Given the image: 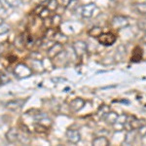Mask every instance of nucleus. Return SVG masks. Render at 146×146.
Segmentation results:
<instances>
[{
  "mask_svg": "<svg viewBox=\"0 0 146 146\" xmlns=\"http://www.w3.org/2000/svg\"><path fill=\"white\" fill-rule=\"evenodd\" d=\"M62 51H63L62 44L55 42V43L48 49V51H47V56H48L49 60H54V58H55L56 56L60 55Z\"/></svg>",
  "mask_w": 146,
  "mask_h": 146,
  "instance_id": "2",
  "label": "nucleus"
},
{
  "mask_svg": "<svg viewBox=\"0 0 146 146\" xmlns=\"http://www.w3.org/2000/svg\"><path fill=\"white\" fill-rule=\"evenodd\" d=\"M49 15H50V11L48 10L47 8H43V10L39 13V17L42 18V19H46L49 17Z\"/></svg>",
  "mask_w": 146,
  "mask_h": 146,
  "instance_id": "22",
  "label": "nucleus"
},
{
  "mask_svg": "<svg viewBox=\"0 0 146 146\" xmlns=\"http://www.w3.org/2000/svg\"><path fill=\"white\" fill-rule=\"evenodd\" d=\"M10 29H11V27L9 25H7L5 23H0V35L7 33V32L10 31Z\"/></svg>",
  "mask_w": 146,
  "mask_h": 146,
  "instance_id": "21",
  "label": "nucleus"
},
{
  "mask_svg": "<svg viewBox=\"0 0 146 146\" xmlns=\"http://www.w3.org/2000/svg\"><path fill=\"white\" fill-rule=\"evenodd\" d=\"M25 103V100L22 98H16V100H12L6 103V108L11 111H18L23 106Z\"/></svg>",
  "mask_w": 146,
  "mask_h": 146,
  "instance_id": "6",
  "label": "nucleus"
},
{
  "mask_svg": "<svg viewBox=\"0 0 146 146\" xmlns=\"http://www.w3.org/2000/svg\"><path fill=\"white\" fill-rule=\"evenodd\" d=\"M127 118L128 117L126 116V115H118V118H117V121L116 122H118V123H122V124H125L126 123V121H127Z\"/></svg>",
  "mask_w": 146,
  "mask_h": 146,
  "instance_id": "25",
  "label": "nucleus"
},
{
  "mask_svg": "<svg viewBox=\"0 0 146 146\" xmlns=\"http://www.w3.org/2000/svg\"><path fill=\"white\" fill-rule=\"evenodd\" d=\"M1 83H2V80H1V77H0V85H1Z\"/></svg>",
  "mask_w": 146,
  "mask_h": 146,
  "instance_id": "31",
  "label": "nucleus"
},
{
  "mask_svg": "<svg viewBox=\"0 0 146 146\" xmlns=\"http://www.w3.org/2000/svg\"><path fill=\"white\" fill-rule=\"evenodd\" d=\"M14 74L19 79L27 78V77H29L32 74V69L29 66H27V64L20 63L14 69Z\"/></svg>",
  "mask_w": 146,
  "mask_h": 146,
  "instance_id": "1",
  "label": "nucleus"
},
{
  "mask_svg": "<svg viewBox=\"0 0 146 146\" xmlns=\"http://www.w3.org/2000/svg\"><path fill=\"white\" fill-rule=\"evenodd\" d=\"M46 8L48 9V10L50 11V12L56 11V9L58 8V0H49Z\"/></svg>",
  "mask_w": 146,
  "mask_h": 146,
  "instance_id": "18",
  "label": "nucleus"
},
{
  "mask_svg": "<svg viewBox=\"0 0 146 146\" xmlns=\"http://www.w3.org/2000/svg\"><path fill=\"white\" fill-rule=\"evenodd\" d=\"M98 42L102 45L110 46L116 41V36L112 33H101L100 36L98 37Z\"/></svg>",
  "mask_w": 146,
  "mask_h": 146,
  "instance_id": "5",
  "label": "nucleus"
},
{
  "mask_svg": "<svg viewBox=\"0 0 146 146\" xmlns=\"http://www.w3.org/2000/svg\"><path fill=\"white\" fill-rule=\"evenodd\" d=\"M112 1H115V0H112Z\"/></svg>",
  "mask_w": 146,
  "mask_h": 146,
  "instance_id": "33",
  "label": "nucleus"
},
{
  "mask_svg": "<svg viewBox=\"0 0 146 146\" xmlns=\"http://www.w3.org/2000/svg\"><path fill=\"white\" fill-rule=\"evenodd\" d=\"M141 58H142V50H141V48H139V47H136L133 53L131 60L133 62H138V60H141Z\"/></svg>",
  "mask_w": 146,
  "mask_h": 146,
  "instance_id": "14",
  "label": "nucleus"
},
{
  "mask_svg": "<svg viewBox=\"0 0 146 146\" xmlns=\"http://www.w3.org/2000/svg\"><path fill=\"white\" fill-rule=\"evenodd\" d=\"M84 105H85V100L83 98H74V100L70 102L69 108L73 112H78L84 107Z\"/></svg>",
  "mask_w": 146,
  "mask_h": 146,
  "instance_id": "10",
  "label": "nucleus"
},
{
  "mask_svg": "<svg viewBox=\"0 0 146 146\" xmlns=\"http://www.w3.org/2000/svg\"><path fill=\"white\" fill-rule=\"evenodd\" d=\"M138 27L140 29L146 30V19H142V20L138 21Z\"/></svg>",
  "mask_w": 146,
  "mask_h": 146,
  "instance_id": "24",
  "label": "nucleus"
},
{
  "mask_svg": "<svg viewBox=\"0 0 146 146\" xmlns=\"http://www.w3.org/2000/svg\"><path fill=\"white\" fill-rule=\"evenodd\" d=\"M53 39L55 42L60 43V44H62V45L68 41V37L66 35L62 34V32H55V34H54V36H53Z\"/></svg>",
  "mask_w": 146,
  "mask_h": 146,
  "instance_id": "11",
  "label": "nucleus"
},
{
  "mask_svg": "<svg viewBox=\"0 0 146 146\" xmlns=\"http://www.w3.org/2000/svg\"><path fill=\"white\" fill-rule=\"evenodd\" d=\"M71 1V0H62V2H63V4H64L65 6H67V4L69 3V2Z\"/></svg>",
  "mask_w": 146,
  "mask_h": 146,
  "instance_id": "29",
  "label": "nucleus"
},
{
  "mask_svg": "<svg viewBox=\"0 0 146 146\" xmlns=\"http://www.w3.org/2000/svg\"><path fill=\"white\" fill-rule=\"evenodd\" d=\"M135 11L141 15H146V4L145 3H136L133 5Z\"/></svg>",
  "mask_w": 146,
  "mask_h": 146,
  "instance_id": "19",
  "label": "nucleus"
},
{
  "mask_svg": "<svg viewBox=\"0 0 146 146\" xmlns=\"http://www.w3.org/2000/svg\"><path fill=\"white\" fill-rule=\"evenodd\" d=\"M138 129H139V135L141 136H144L146 135V125H143V126H141Z\"/></svg>",
  "mask_w": 146,
  "mask_h": 146,
  "instance_id": "26",
  "label": "nucleus"
},
{
  "mask_svg": "<svg viewBox=\"0 0 146 146\" xmlns=\"http://www.w3.org/2000/svg\"><path fill=\"white\" fill-rule=\"evenodd\" d=\"M101 33H102V30L98 27H95L91 28L90 31H89V35L92 37H98Z\"/></svg>",
  "mask_w": 146,
  "mask_h": 146,
  "instance_id": "20",
  "label": "nucleus"
},
{
  "mask_svg": "<svg viewBox=\"0 0 146 146\" xmlns=\"http://www.w3.org/2000/svg\"><path fill=\"white\" fill-rule=\"evenodd\" d=\"M93 145L95 146H107L109 145V140L104 136H98L93 140Z\"/></svg>",
  "mask_w": 146,
  "mask_h": 146,
  "instance_id": "12",
  "label": "nucleus"
},
{
  "mask_svg": "<svg viewBox=\"0 0 146 146\" xmlns=\"http://www.w3.org/2000/svg\"><path fill=\"white\" fill-rule=\"evenodd\" d=\"M135 133L133 131V129H131V131H129L128 133L126 135L125 142H126L127 144H131V143L135 141Z\"/></svg>",
  "mask_w": 146,
  "mask_h": 146,
  "instance_id": "16",
  "label": "nucleus"
},
{
  "mask_svg": "<svg viewBox=\"0 0 146 146\" xmlns=\"http://www.w3.org/2000/svg\"><path fill=\"white\" fill-rule=\"evenodd\" d=\"M0 4H1L4 8H8V7H10V4H9V2L7 1V0H0Z\"/></svg>",
  "mask_w": 146,
  "mask_h": 146,
  "instance_id": "27",
  "label": "nucleus"
},
{
  "mask_svg": "<svg viewBox=\"0 0 146 146\" xmlns=\"http://www.w3.org/2000/svg\"><path fill=\"white\" fill-rule=\"evenodd\" d=\"M96 5L95 3H89L81 7V15L84 19H90L94 16V13L96 10Z\"/></svg>",
  "mask_w": 146,
  "mask_h": 146,
  "instance_id": "4",
  "label": "nucleus"
},
{
  "mask_svg": "<svg viewBox=\"0 0 146 146\" xmlns=\"http://www.w3.org/2000/svg\"><path fill=\"white\" fill-rule=\"evenodd\" d=\"M51 23H52V27H60V25L62 23V17L58 14L54 15L53 17L51 18Z\"/></svg>",
  "mask_w": 146,
  "mask_h": 146,
  "instance_id": "17",
  "label": "nucleus"
},
{
  "mask_svg": "<svg viewBox=\"0 0 146 146\" xmlns=\"http://www.w3.org/2000/svg\"><path fill=\"white\" fill-rule=\"evenodd\" d=\"M66 137L73 144H76L81 140V135L76 129H68L66 131Z\"/></svg>",
  "mask_w": 146,
  "mask_h": 146,
  "instance_id": "8",
  "label": "nucleus"
},
{
  "mask_svg": "<svg viewBox=\"0 0 146 146\" xmlns=\"http://www.w3.org/2000/svg\"><path fill=\"white\" fill-rule=\"evenodd\" d=\"M117 118H118V114H116L115 112H110L109 111L104 115L105 121H106L108 124H111V125L116 123Z\"/></svg>",
  "mask_w": 146,
  "mask_h": 146,
  "instance_id": "13",
  "label": "nucleus"
},
{
  "mask_svg": "<svg viewBox=\"0 0 146 146\" xmlns=\"http://www.w3.org/2000/svg\"><path fill=\"white\" fill-rule=\"evenodd\" d=\"M30 56H31L32 60H43V56H42L41 54H39L38 52H34V53H32L31 55H30Z\"/></svg>",
  "mask_w": 146,
  "mask_h": 146,
  "instance_id": "23",
  "label": "nucleus"
},
{
  "mask_svg": "<svg viewBox=\"0 0 146 146\" xmlns=\"http://www.w3.org/2000/svg\"><path fill=\"white\" fill-rule=\"evenodd\" d=\"M3 23V19L0 18V23Z\"/></svg>",
  "mask_w": 146,
  "mask_h": 146,
  "instance_id": "30",
  "label": "nucleus"
},
{
  "mask_svg": "<svg viewBox=\"0 0 146 146\" xmlns=\"http://www.w3.org/2000/svg\"><path fill=\"white\" fill-rule=\"evenodd\" d=\"M72 48H73V50H74L75 54L77 55V56H82L86 54L88 46H87L86 42H84V41H76L73 43Z\"/></svg>",
  "mask_w": 146,
  "mask_h": 146,
  "instance_id": "7",
  "label": "nucleus"
},
{
  "mask_svg": "<svg viewBox=\"0 0 146 146\" xmlns=\"http://www.w3.org/2000/svg\"><path fill=\"white\" fill-rule=\"evenodd\" d=\"M25 46V37H23V35H20V36H18L15 40V47L17 49H19V50H22Z\"/></svg>",
  "mask_w": 146,
  "mask_h": 146,
  "instance_id": "15",
  "label": "nucleus"
},
{
  "mask_svg": "<svg viewBox=\"0 0 146 146\" xmlns=\"http://www.w3.org/2000/svg\"><path fill=\"white\" fill-rule=\"evenodd\" d=\"M6 139L10 143H15L16 141L20 139V133H19L18 129L12 128L9 129L6 133Z\"/></svg>",
  "mask_w": 146,
  "mask_h": 146,
  "instance_id": "9",
  "label": "nucleus"
},
{
  "mask_svg": "<svg viewBox=\"0 0 146 146\" xmlns=\"http://www.w3.org/2000/svg\"><path fill=\"white\" fill-rule=\"evenodd\" d=\"M111 25L116 29H121V28H125L128 27L129 21L126 17H123V16H116V17L112 19Z\"/></svg>",
  "mask_w": 146,
  "mask_h": 146,
  "instance_id": "3",
  "label": "nucleus"
},
{
  "mask_svg": "<svg viewBox=\"0 0 146 146\" xmlns=\"http://www.w3.org/2000/svg\"><path fill=\"white\" fill-rule=\"evenodd\" d=\"M5 51V45L3 43H0V55Z\"/></svg>",
  "mask_w": 146,
  "mask_h": 146,
  "instance_id": "28",
  "label": "nucleus"
},
{
  "mask_svg": "<svg viewBox=\"0 0 146 146\" xmlns=\"http://www.w3.org/2000/svg\"><path fill=\"white\" fill-rule=\"evenodd\" d=\"M143 40H144V41H145V42H146V36H145V37H144V39H143Z\"/></svg>",
  "mask_w": 146,
  "mask_h": 146,
  "instance_id": "32",
  "label": "nucleus"
}]
</instances>
